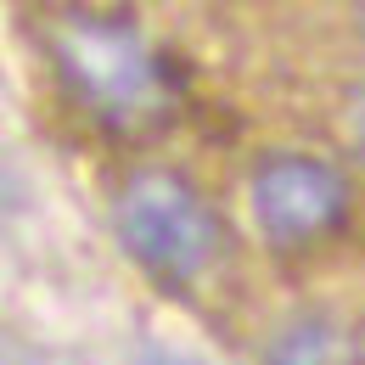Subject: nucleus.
I'll return each instance as SVG.
<instances>
[{
  "instance_id": "f257e3e1",
  "label": "nucleus",
  "mask_w": 365,
  "mask_h": 365,
  "mask_svg": "<svg viewBox=\"0 0 365 365\" xmlns=\"http://www.w3.org/2000/svg\"><path fill=\"white\" fill-rule=\"evenodd\" d=\"M51 62H56L68 96L79 107H91L96 118H113V124L146 113L163 91V62L152 56V46L124 17L68 11L51 29Z\"/></svg>"
},
{
  "instance_id": "7ed1b4c3",
  "label": "nucleus",
  "mask_w": 365,
  "mask_h": 365,
  "mask_svg": "<svg viewBox=\"0 0 365 365\" xmlns=\"http://www.w3.org/2000/svg\"><path fill=\"white\" fill-rule=\"evenodd\" d=\"M247 197H253V220L264 230V242H275V247L315 242L320 230H331L343 220V208H349L343 175L315 152H270L253 169Z\"/></svg>"
},
{
  "instance_id": "20e7f679",
  "label": "nucleus",
  "mask_w": 365,
  "mask_h": 365,
  "mask_svg": "<svg viewBox=\"0 0 365 365\" xmlns=\"http://www.w3.org/2000/svg\"><path fill=\"white\" fill-rule=\"evenodd\" d=\"M270 365H343V331L326 320H298L275 337Z\"/></svg>"
},
{
  "instance_id": "39448f33",
  "label": "nucleus",
  "mask_w": 365,
  "mask_h": 365,
  "mask_svg": "<svg viewBox=\"0 0 365 365\" xmlns=\"http://www.w3.org/2000/svg\"><path fill=\"white\" fill-rule=\"evenodd\" d=\"M135 365H202V360H191V354H175V349H158V343H146L135 354Z\"/></svg>"
},
{
  "instance_id": "423d86ee",
  "label": "nucleus",
  "mask_w": 365,
  "mask_h": 365,
  "mask_svg": "<svg viewBox=\"0 0 365 365\" xmlns=\"http://www.w3.org/2000/svg\"><path fill=\"white\" fill-rule=\"evenodd\" d=\"M354 140H360V152H365V96L354 101Z\"/></svg>"
},
{
  "instance_id": "f03ea898",
  "label": "nucleus",
  "mask_w": 365,
  "mask_h": 365,
  "mask_svg": "<svg viewBox=\"0 0 365 365\" xmlns=\"http://www.w3.org/2000/svg\"><path fill=\"white\" fill-rule=\"evenodd\" d=\"M118 242L158 287H191L220 253V225L208 202L169 169H140L113 202Z\"/></svg>"
}]
</instances>
